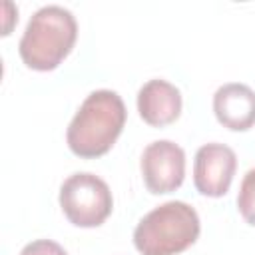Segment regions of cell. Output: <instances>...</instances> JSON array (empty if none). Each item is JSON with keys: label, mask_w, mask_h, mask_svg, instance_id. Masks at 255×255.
<instances>
[{"label": "cell", "mask_w": 255, "mask_h": 255, "mask_svg": "<svg viewBox=\"0 0 255 255\" xmlns=\"http://www.w3.org/2000/svg\"><path fill=\"white\" fill-rule=\"evenodd\" d=\"M237 169L235 151L219 141L205 143L193 159V183L205 197H221L229 191Z\"/></svg>", "instance_id": "8992f818"}, {"label": "cell", "mask_w": 255, "mask_h": 255, "mask_svg": "<svg viewBox=\"0 0 255 255\" xmlns=\"http://www.w3.org/2000/svg\"><path fill=\"white\" fill-rule=\"evenodd\" d=\"M60 207L76 227H100L114 209L110 185L90 171L72 173L60 185Z\"/></svg>", "instance_id": "277c9868"}, {"label": "cell", "mask_w": 255, "mask_h": 255, "mask_svg": "<svg viewBox=\"0 0 255 255\" xmlns=\"http://www.w3.org/2000/svg\"><path fill=\"white\" fill-rule=\"evenodd\" d=\"M139 169L149 193H171L183 183L185 151L171 139H155L145 145Z\"/></svg>", "instance_id": "5b68a950"}, {"label": "cell", "mask_w": 255, "mask_h": 255, "mask_svg": "<svg viewBox=\"0 0 255 255\" xmlns=\"http://www.w3.org/2000/svg\"><path fill=\"white\" fill-rule=\"evenodd\" d=\"M213 114L231 131H245L255 126V92L247 84L229 82L213 94Z\"/></svg>", "instance_id": "ba28073f"}, {"label": "cell", "mask_w": 255, "mask_h": 255, "mask_svg": "<svg viewBox=\"0 0 255 255\" xmlns=\"http://www.w3.org/2000/svg\"><path fill=\"white\" fill-rule=\"evenodd\" d=\"M237 207L241 217L255 227V167H251L243 175V181L237 193Z\"/></svg>", "instance_id": "9c48e42d"}, {"label": "cell", "mask_w": 255, "mask_h": 255, "mask_svg": "<svg viewBox=\"0 0 255 255\" xmlns=\"http://www.w3.org/2000/svg\"><path fill=\"white\" fill-rule=\"evenodd\" d=\"M78 38L74 14L58 4L36 10L20 38L18 52L22 62L36 72L56 70L72 52Z\"/></svg>", "instance_id": "7a4b0ae2"}, {"label": "cell", "mask_w": 255, "mask_h": 255, "mask_svg": "<svg viewBox=\"0 0 255 255\" xmlns=\"http://www.w3.org/2000/svg\"><path fill=\"white\" fill-rule=\"evenodd\" d=\"M20 255H68L66 249L52 239H36L22 247Z\"/></svg>", "instance_id": "30bf717a"}, {"label": "cell", "mask_w": 255, "mask_h": 255, "mask_svg": "<svg viewBox=\"0 0 255 255\" xmlns=\"http://www.w3.org/2000/svg\"><path fill=\"white\" fill-rule=\"evenodd\" d=\"M126 104L114 90H94L74 114L66 143L82 159H94L112 149L126 126Z\"/></svg>", "instance_id": "6da1fadb"}, {"label": "cell", "mask_w": 255, "mask_h": 255, "mask_svg": "<svg viewBox=\"0 0 255 255\" xmlns=\"http://www.w3.org/2000/svg\"><path fill=\"white\" fill-rule=\"evenodd\" d=\"M201 231L197 211L185 201H165L145 213L133 229L141 255H177L191 247Z\"/></svg>", "instance_id": "3957f363"}, {"label": "cell", "mask_w": 255, "mask_h": 255, "mask_svg": "<svg viewBox=\"0 0 255 255\" xmlns=\"http://www.w3.org/2000/svg\"><path fill=\"white\" fill-rule=\"evenodd\" d=\"M181 92L163 78H153L145 82L137 92L139 118L153 128L173 124L181 114Z\"/></svg>", "instance_id": "52a82bcc"}]
</instances>
